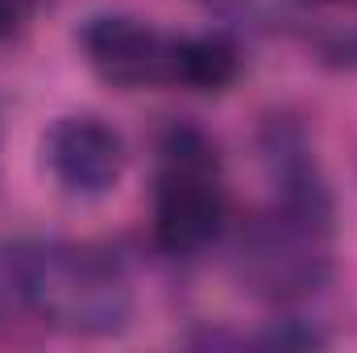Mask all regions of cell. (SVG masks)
<instances>
[{
    "label": "cell",
    "mask_w": 357,
    "mask_h": 353,
    "mask_svg": "<svg viewBox=\"0 0 357 353\" xmlns=\"http://www.w3.org/2000/svg\"><path fill=\"white\" fill-rule=\"evenodd\" d=\"M29 312L71 337H112L133 316V287L104 250L33 241Z\"/></svg>",
    "instance_id": "6da1fadb"
},
{
    "label": "cell",
    "mask_w": 357,
    "mask_h": 353,
    "mask_svg": "<svg viewBox=\"0 0 357 353\" xmlns=\"http://www.w3.org/2000/svg\"><path fill=\"white\" fill-rule=\"evenodd\" d=\"M328 237H333V220H316L274 204L270 212L241 225L229 254L233 278L241 283V291L270 303L307 299L328 283L333 270Z\"/></svg>",
    "instance_id": "7a4b0ae2"
},
{
    "label": "cell",
    "mask_w": 357,
    "mask_h": 353,
    "mask_svg": "<svg viewBox=\"0 0 357 353\" xmlns=\"http://www.w3.org/2000/svg\"><path fill=\"white\" fill-rule=\"evenodd\" d=\"M162 154L167 167L154 191V241L167 254H195L220 233L229 212L216 179V150L199 133L175 129Z\"/></svg>",
    "instance_id": "3957f363"
},
{
    "label": "cell",
    "mask_w": 357,
    "mask_h": 353,
    "mask_svg": "<svg viewBox=\"0 0 357 353\" xmlns=\"http://www.w3.org/2000/svg\"><path fill=\"white\" fill-rule=\"evenodd\" d=\"M46 171L71 200H100L125 175V142L100 117H59L42 142Z\"/></svg>",
    "instance_id": "277c9868"
},
{
    "label": "cell",
    "mask_w": 357,
    "mask_h": 353,
    "mask_svg": "<svg viewBox=\"0 0 357 353\" xmlns=\"http://www.w3.org/2000/svg\"><path fill=\"white\" fill-rule=\"evenodd\" d=\"M79 42H84L91 71L112 88L137 91L171 84V46H175V38H162L142 17H125V13L91 17L84 25V33H79Z\"/></svg>",
    "instance_id": "5b68a950"
},
{
    "label": "cell",
    "mask_w": 357,
    "mask_h": 353,
    "mask_svg": "<svg viewBox=\"0 0 357 353\" xmlns=\"http://www.w3.org/2000/svg\"><path fill=\"white\" fill-rule=\"evenodd\" d=\"M241 71L237 46L204 33V38H175L171 46V84H183L191 91H225Z\"/></svg>",
    "instance_id": "8992f818"
},
{
    "label": "cell",
    "mask_w": 357,
    "mask_h": 353,
    "mask_svg": "<svg viewBox=\"0 0 357 353\" xmlns=\"http://www.w3.org/2000/svg\"><path fill=\"white\" fill-rule=\"evenodd\" d=\"M29 258L33 241L0 237V316L29 312Z\"/></svg>",
    "instance_id": "52a82bcc"
},
{
    "label": "cell",
    "mask_w": 357,
    "mask_h": 353,
    "mask_svg": "<svg viewBox=\"0 0 357 353\" xmlns=\"http://www.w3.org/2000/svg\"><path fill=\"white\" fill-rule=\"evenodd\" d=\"M33 8H38V0H0V42L13 38V33H21L29 25Z\"/></svg>",
    "instance_id": "ba28073f"
},
{
    "label": "cell",
    "mask_w": 357,
    "mask_h": 353,
    "mask_svg": "<svg viewBox=\"0 0 357 353\" xmlns=\"http://www.w3.org/2000/svg\"><path fill=\"white\" fill-rule=\"evenodd\" d=\"M320 4H357V0H320Z\"/></svg>",
    "instance_id": "9c48e42d"
},
{
    "label": "cell",
    "mask_w": 357,
    "mask_h": 353,
    "mask_svg": "<svg viewBox=\"0 0 357 353\" xmlns=\"http://www.w3.org/2000/svg\"><path fill=\"white\" fill-rule=\"evenodd\" d=\"M0 142H4V125H0Z\"/></svg>",
    "instance_id": "30bf717a"
}]
</instances>
